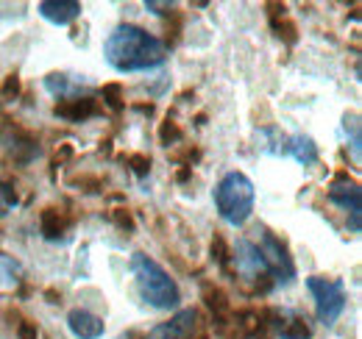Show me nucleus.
Returning <instances> with one entry per match:
<instances>
[{
    "label": "nucleus",
    "mask_w": 362,
    "mask_h": 339,
    "mask_svg": "<svg viewBox=\"0 0 362 339\" xmlns=\"http://www.w3.org/2000/svg\"><path fill=\"white\" fill-rule=\"evenodd\" d=\"M103 56L117 73H142L165 64L168 44L134 23H120L103 42Z\"/></svg>",
    "instance_id": "obj_1"
},
{
    "label": "nucleus",
    "mask_w": 362,
    "mask_h": 339,
    "mask_svg": "<svg viewBox=\"0 0 362 339\" xmlns=\"http://www.w3.org/2000/svg\"><path fill=\"white\" fill-rule=\"evenodd\" d=\"M129 270L134 275L136 290L145 303H151L153 309H176L179 306V284L156 258H151L148 254H134L129 261Z\"/></svg>",
    "instance_id": "obj_2"
},
{
    "label": "nucleus",
    "mask_w": 362,
    "mask_h": 339,
    "mask_svg": "<svg viewBox=\"0 0 362 339\" xmlns=\"http://www.w3.org/2000/svg\"><path fill=\"white\" fill-rule=\"evenodd\" d=\"M254 184L245 172H226L215 186V206L228 225H245L254 214Z\"/></svg>",
    "instance_id": "obj_3"
},
{
    "label": "nucleus",
    "mask_w": 362,
    "mask_h": 339,
    "mask_svg": "<svg viewBox=\"0 0 362 339\" xmlns=\"http://www.w3.org/2000/svg\"><path fill=\"white\" fill-rule=\"evenodd\" d=\"M307 290L315 300V314L323 326H334L340 320V314L346 311V284L340 278L332 275H310L307 278Z\"/></svg>",
    "instance_id": "obj_4"
},
{
    "label": "nucleus",
    "mask_w": 362,
    "mask_h": 339,
    "mask_svg": "<svg viewBox=\"0 0 362 339\" xmlns=\"http://www.w3.org/2000/svg\"><path fill=\"white\" fill-rule=\"evenodd\" d=\"M257 251L262 256V264H265L268 275L276 278V284H284V287L293 284V278H296V264H293V256L287 251L284 239H279L273 231L262 228L259 242H257Z\"/></svg>",
    "instance_id": "obj_5"
},
{
    "label": "nucleus",
    "mask_w": 362,
    "mask_h": 339,
    "mask_svg": "<svg viewBox=\"0 0 362 339\" xmlns=\"http://www.w3.org/2000/svg\"><path fill=\"white\" fill-rule=\"evenodd\" d=\"M0 142L17 165H28L40 153V145H37L34 133L20 126L17 120H11L8 114H0Z\"/></svg>",
    "instance_id": "obj_6"
},
{
    "label": "nucleus",
    "mask_w": 362,
    "mask_h": 339,
    "mask_svg": "<svg viewBox=\"0 0 362 339\" xmlns=\"http://www.w3.org/2000/svg\"><path fill=\"white\" fill-rule=\"evenodd\" d=\"M329 201L349 212V231L360 234L362 228V189L357 181H351L346 172H340L329 186Z\"/></svg>",
    "instance_id": "obj_7"
},
{
    "label": "nucleus",
    "mask_w": 362,
    "mask_h": 339,
    "mask_svg": "<svg viewBox=\"0 0 362 339\" xmlns=\"http://www.w3.org/2000/svg\"><path fill=\"white\" fill-rule=\"evenodd\" d=\"M198 326V309H181L168 323H159L151 331V339H195Z\"/></svg>",
    "instance_id": "obj_8"
},
{
    "label": "nucleus",
    "mask_w": 362,
    "mask_h": 339,
    "mask_svg": "<svg viewBox=\"0 0 362 339\" xmlns=\"http://www.w3.org/2000/svg\"><path fill=\"white\" fill-rule=\"evenodd\" d=\"M234 261H237V273L243 275V278H248V281H262V278H268V270H265V264H262V256L257 251V245L251 242V239H240L237 242V254L231 256Z\"/></svg>",
    "instance_id": "obj_9"
},
{
    "label": "nucleus",
    "mask_w": 362,
    "mask_h": 339,
    "mask_svg": "<svg viewBox=\"0 0 362 339\" xmlns=\"http://www.w3.org/2000/svg\"><path fill=\"white\" fill-rule=\"evenodd\" d=\"M100 112V106H98V100L90 97V95H73V97H62L56 106H53V114L56 117H62V120H67V123H84V120H90Z\"/></svg>",
    "instance_id": "obj_10"
},
{
    "label": "nucleus",
    "mask_w": 362,
    "mask_h": 339,
    "mask_svg": "<svg viewBox=\"0 0 362 339\" xmlns=\"http://www.w3.org/2000/svg\"><path fill=\"white\" fill-rule=\"evenodd\" d=\"M67 328L73 331V337L78 339H100L106 331V323L87 309H73L67 314Z\"/></svg>",
    "instance_id": "obj_11"
},
{
    "label": "nucleus",
    "mask_w": 362,
    "mask_h": 339,
    "mask_svg": "<svg viewBox=\"0 0 362 339\" xmlns=\"http://www.w3.org/2000/svg\"><path fill=\"white\" fill-rule=\"evenodd\" d=\"M265 8H268V20H271L273 34L284 44L298 42V25H296V20L287 17V6L284 3H268Z\"/></svg>",
    "instance_id": "obj_12"
},
{
    "label": "nucleus",
    "mask_w": 362,
    "mask_h": 339,
    "mask_svg": "<svg viewBox=\"0 0 362 339\" xmlns=\"http://www.w3.org/2000/svg\"><path fill=\"white\" fill-rule=\"evenodd\" d=\"M37 11L53 25H67L76 17H81V3H76V0H45V3L37 6Z\"/></svg>",
    "instance_id": "obj_13"
},
{
    "label": "nucleus",
    "mask_w": 362,
    "mask_h": 339,
    "mask_svg": "<svg viewBox=\"0 0 362 339\" xmlns=\"http://www.w3.org/2000/svg\"><path fill=\"white\" fill-rule=\"evenodd\" d=\"M70 217L64 209H56V206H45L42 212H40V231H42V237L45 239H62L67 231H70Z\"/></svg>",
    "instance_id": "obj_14"
},
{
    "label": "nucleus",
    "mask_w": 362,
    "mask_h": 339,
    "mask_svg": "<svg viewBox=\"0 0 362 339\" xmlns=\"http://www.w3.org/2000/svg\"><path fill=\"white\" fill-rule=\"evenodd\" d=\"M287 156H293L298 165H304V167H313L317 165V145L313 136H307V133H296V136H290L287 139Z\"/></svg>",
    "instance_id": "obj_15"
},
{
    "label": "nucleus",
    "mask_w": 362,
    "mask_h": 339,
    "mask_svg": "<svg viewBox=\"0 0 362 339\" xmlns=\"http://www.w3.org/2000/svg\"><path fill=\"white\" fill-rule=\"evenodd\" d=\"M204 303H206V309L212 311V317H215L218 323H228V317H231V303H228V295L221 287L206 284V287H204Z\"/></svg>",
    "instance_id": "obj_16"
},
{
    "label": "nucleus",
    "mask_w": 362,
    "mask_h": 339,
    "mask_svg": "<svg viewBox=\"0 0 362 339\" xmlns=\"http://www.w3.org/2000/svg\"><path fill=\"white\" fill-rule=\"evenodd\" d=\"M100 95H103L106 106H109V109H115V112H120V109L126 106V89H123V84H120V81L103 84V86H100Z\"/></svg>",
    "instance_id": "obj_17"
},
{
    "label": "nucleus",
    "mask_w": 362,
    "mask_h": 339,
    "mask_svg": "<svg viewBox=\"0 0 362 339\" xmlns=\"http://www.w3.org/2000/svg\"><path fill=\"white\" fill-rule=\"evenodd\" d=\"M343 128H346V133L351 136V150H354V162H360V150H362L360 114H357V112H349V114L343 117Z\"/></svg>",
    "instance_id": "obj_18"
},
{
    "label": "nucleus",
    "mask_w": 362,
    "mask_h": 339,
    "mask_svg": "<svg viewBox=\"0 0 362 339\" xmlns=\"http://www.w3.org/2000/svg\"><path fill=\"white\" fill-rule=\"evenodd\" d=\"M45 86H47V92H53L59 100H62V97H73V84H70L67 76H62V73H47Z\"/></svg>",
    "instance_id": "obj_19"
},
{
    "label": "nucleus",
    "mask_w": 362,
    "mask_h": 339,
    "mask_svg": "<svg viewBox=\"0 0 362 339\" xmlns=\"http://www.w3.org/2000/svg\"><path fill=\"white\" fill-rule=\"evenodd\" d=\"M181 139H184V131H181V126L173 120V117H168V120L159 126V142H162L165 148H170V145H179Z\"/></svg>",
    "instance_id": "obj_20"
},
{
    "label": "nucleus",
    "mask_w": 362,
    "mask_h": 339,
    "mask_svg": "<svg viewBox=\"0 0 362 339\" xmlns=\"http://www.w3.org/2000/svg\"><path fill=\"white\" fill-rule=\"evenodd\" d=\"M209 251H212V258H215L221 267H228V261H231V248H228V242L221 237V234H215V237H212Z\"/></svg>",
    "instance_id": "obj_21"
},
{
    "label": "nucleus",
    "mask_w": 362,
    "mask_h": 339,
    "mask_svg": "<svg viewBox=\"0 0 362 339\" xmlns=\"http://www.w3.org/2000/svg\"><path fill=\"white\" fill-rule=\"evenodd\" d=\"M23 92V84H20V76L17 73H8L0 84V100H14L17 95Z\"/></svg>",
    "instance_id": "obj_22"
},
{
    "label": "nucleus",
    "mask_w": 362,
    "mask_h": 339,
    "mask_svg": "<svg viewBox=\"0 0 362 339\" xmlns=\"http://www.w3.org/2000/svg\"><path fill=\"white\" fill-rule=\"evenodd\" d=\"M126 165L132 167L134 175L145 178V175L151 172V156H148V153H129V156H126Z\"/></svg>",
    "instance_id": "obj_23"
},
{
    "label": "nucleus",
    "mask_w": 362,
    "mask_h": 339,
    "mask_svg": "<svg viewBox=\"0 0 362 339\" xmlns=\"http://www.w3.org/2000/svg\"><path fill=\"white\" fill-rule=\"evenodd\" d=\"M112 222H115L120 231H126V234H134V228H136L134 217H132L129 209H112Z\"/></svg>",
    "instance_id": "obj_24"
},
{
    "label": "nucleus",
    "mask_w": 362,
    "mask_h": 339,
    "mask_svg": "<svg viewBox=\"0 0 362 339\" xmlns=\"http://www.w3.org/2000/svg\"><path fill=\"white\" fill-rule=\"evenodd\" d=\"M73 186H78L81 192L95 195V192H103V181L98 175H81V178H73Z\"/></svg>",
    "instance_id": "obj_25"
},
{
    "label": "nucleus",
    "mask_w": 362,
    "mask_h": 339,
    "mask_svg": "<svg viewBox=\"0 0 362 339\" xmlns=\"http://www.w3.org/2000/svg\"><path fill=\"white\" fill-rule=\"evenodd\" d=\"M14 203H17V192H14L8 184L0 181V214H6Z\"/></svg>",
    "instance_id": "obj_26"
},
{
    "label": "nucleus",
    "mask_w": 362,
    "mask_h": 339,
    "mask_svg": "<svg viewBox=\"0 0 362 339\" xmlns=\"http://www.w3.org/2000/svg\"><path fill=\"white\" fill-rule=\"evenodd\" d=\"M17 337L20 339H40V328H37V323H31V320L17 323Z\"/></svg>",
    "instance_id": "obj_27"
},
{
    "label": "nucleus",
    "mask_w": 362,
    "mask_h": 339,
    "mask_svg": "<svg viewBox=\"0 0 362 339\" xmlns=\"http://www.w3.org/2000/svg\"><path fill=\"white\" fill-rule=\"evenodd\" d=\"M145 8H159L156 14H170V11H173V3H156V0H148Z\"/></svg>",
    "instance_id": "obj_28"
},
{
    "label": "nucleus",
    "mask_w": 362,
    "mask_h": 339,
    "mask_svg": "<svg viewBox=\"0 0 362 339\" xmlns=\"http://www.w3.org/2000/svg\"><path fill=\"white\" fill-rule=\"evenodd\" d=\"M73 156V145H62L59 150H56V162H67Z\"/></svg>",
    "instance_id": "obj_29"
},
{
    "label": "nucleus",
    "mask_w": 362,
    "mask_h": 339,
    "mask_svg": "<svg viewBox=\"0 0 362 339\" xmlns=\"http://www.w3.org/2000/svg\"><path fill=\"white\" fill-rule=\"evenodd\" d=\"M117 339H151V337H148L145 331H139V328H129L126 334H120Z\"/></svg>",
    "instance_id": "obj_30"
},
{
    "label": "nucleus",
    "mask_w": 362,
    "mask_h": 339,
    "mask_svg": "<svg viewBox=\"0 0 362 339\" xmlns=\"http://www.w3.org/2000/svg\"><path fill=\"white\" fill-rule=\"evenodd\" d=\"M192 175V167H181L179 172H176V181H187Z\"/></svg>",
    "instance_id": "obj_31"
}]
</instances>
